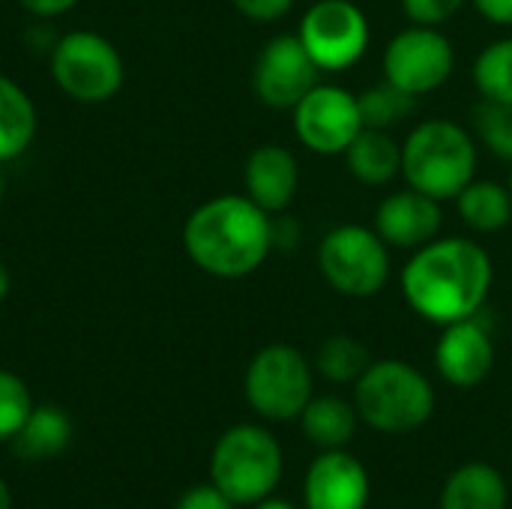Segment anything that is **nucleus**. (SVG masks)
I'll return each mask as SVG.
<instances>
[{
    "mask_svg": "<svg viewBox=\"0 0 512 509\" xmlns=\"http://www.w3.org/2000/svg\"><path fill=\"white\" fill-rule=\"evenodd\" d=\"M507 504L510 486L504 474L486 462L459 465L441 489V509H507Z\"/></svg>",
    "mask_w": 512,
    "mask_h": 509,
    "instance_id": "17",
    "label": "nucleus"
},
{
    "mask_svg": "<svg viewBox=\"0 0 512 509\" xmlns=\"http://www.w3.org/2000/svg\"><path fill=\"white\" fill-rule=\"evenodd\" d=\"M18 3L39 18H54V15H63L72 6H78V0H18Z\"/></svg>",
    "mask_w": 512,
    "mask_h": 509,
    "instance_id": "32",
    "label": "nucleus"
},
{
    "mask_svg": "<svg viewBox=\"0 0 512 509\" xmlns=\"http://www.w3.org/2000/svg\"><path fill=\"white\" fill-rule=\"evenodd\" d=\"M30 411H33V399L27 384L15 372L0 369V444L12 441L21 432Z\"/></svg>",
    "mask_w": 512,
    "mask_h": 509,
    "instance_id": "27",
    "label": "nucleus"
},
{
    "mask_svg": "<svg viewBox=\"0 0 512 509\" xmlns=\"http://www.w3.org/2000/svg\"><path fill=\"white\" fill-rule=\"evenodd\" d=\"M342 156L363 186H387L402 174V144L387 129H363Z\"/></svg>",
    "mask_w": 512,
    "mask_h": 509,
    "instance_id": "18",
    "label": "nucleus"
},
{
    "mask_svg": "<svg viewBox=\"0 0 512 509\" xmlns=\"http://www.w3.org/2000/svg\"><path fill=\"white\" fill-rule=\"evenodd\" d=\"M468 0H402V9L408 15L411 24H423V27H441L444 21H450Z\"/></svg>",
    "mask_w": 512,
    "mask_h": 509,
    "instance_id": "28",
    "label": "nucleus"
},
{
    "mask_svg": "<svg viewBox=\"0 0 512 509\" xmlns=\"http://www.w3.org/2000/svg\"><path fill=\"white\" fill-rule=\"evenodd\" d=\"M456 210L462 222L477 234H495L512 222V195L510 186H501L495 180H471L456 195Z\"/></svg>",
    "mask_w": 512,
    "mask_h": 509,
    "instance_id": "22",
    "label": "nucleus"
},
{
    "mask_svg": "<svg viewBox=\"0 0 512 509\" xmlns=\"http://www.w3.org/2000/svg\"><path fill=\"white\" fill-rule=\"evenodd\" d=\"M231 3L240 15H246L249 21H261V24L285 18L294 6V0H231Z\"/></svg>",
    "mask_w": 512,
    "mask_h": 509,
    "instance_id": "30",
    "label": "nucleus"
},
{
    "mask_svg": "<svg viewBox=\"0 0 512 509\" xmlns=\"http://www.w3.org/2000/svg\"><path fill=\"white\" fill-rule=\"evenodd\" d=\"M282 471V447L264 426H231L210 453V483L219 486L237 507H255L270 498L282 480Z\"/></svg>",
    "mask_w": 512,
    "mask_h": 509,
    "instance_id": "5",
    "label": "nucleus"
},
{
    "mask_svg": "<svg viewBox=\"0 0 512 509\" xmlns=\"http://www.w3.org/2000/svg\"><path fill=\"white\" fill-rule=\"evenodd\" d=\"M510 195H512V174H510Z\"/></svg>",
    "mask_w": 512,
    "mask_h": 509,
    "instance_id": "37",
    "label": "nucleus"
},
{
    "mask_svg": "<svg viewBox=\"0 0 512 509\" xmlns=\"http://www.w3.org/2000/svg\"><path fill=\"white\" fill-rule=\"evenodd\" d=\"M36 138V105L27 90L0 75V165L27 153Z\"/></svg>",
    "mask_w": 512,
    "mask_h": 509,
    "instance_id": "21",
    "label": "nucleus"
},
{
    "mask_svg": "<svg viewBox=\"0 0 512 509\" xmlns=\"http://www.w3.org/2000/svg\"><path fill=\"white\" fill-rule=\"evenodd\" d=\"M312 366L330 384H357L360 375L372 366V354L360 339H354L348 333H336L321 342Z\"/></svg>",
    "mask_w": 512,
    "mask_h": 509,
    "instance_id": "23",
    "label": "nucleus"
},
{
    "mask_svg": "<svg viewBox=\"0 0 512 509\" xmlns=\"http://www.w3.org/2000/svg\"><path fill=\"white\" fill-rule=\"evenodd\" d=\"M360 102V114H363V126L366 129H393L402 120H408L417 108V96L399 90L390 81H381L369 90H363L357 96Z\"/></svg>",
    "mask_w": 512,
    "mask_h": 509,
    "instance_id": "24",
    "label": "nucleus"
},
{
    "mask_svg": "<svg viewBox=\"0 0 512 509\" xmlns=\"http://www.w3.org/2000/svg\"><path fill=\"white\" fill-rule=\"evenodd\" d=\"M0 509H12V492H9L6 480H0Z\"/></svg>",
    "mask_w": 512,
    "mask_h": 509,
    "instance_id": "35",
    "label": "nucleus"
},
{
    "mask_svg": "<svg viewBox=\"0 0 512 509\" xmlns=\"http://www.w3.org/2000/svg\"><path fill=\"white\" fill-rule=\"evenodd\" d=\"M474 84L483 99L512 102V36L489 42L474 60Z\"/></svg>",
    "mask_w": 512,
    "mask_h": 509,
    "instance_id": "25",
    "label": "nucleus"
},
{
    "mask_svg": "<svg viewBox=\"0 0 512 509\" xmlns=\"http://www.w3.org/2000/svg\"><path fill=\"white\" fill-rule=\"evenodd\" d=\"M318 270L342 297H375L390 282V246L375 228L339 225L318 246Z\"/></svg>",
    "mask_w": 512,
    "mask_h": 509,
    "instance_id": "7",
    "label": "nucleus"
},
{
    "mask_svg": "<svg viewBox=\"0 0 512 509\" xmlns=\"http://www.w3.org/2000/svg\"><path fill=\"white\" fill-rule=\"evenodd\" d=\"M357 423L360 414L354 402H345L342 396H312L300 414L303 435L318 450H345L357 432Z\"/></svg>",
    "mask_w": 512,
    "mask_h": 509,
    "instance_id": "20",
    "label": "nucleus"
},
{
    "mask_svg": "<svg viewBox=\"0 0 512 509\" xmlns=\"http://www.w3.org/2000/svg\"><path fill=\"white\" fill-rule=\"evenodd\" d=\"M474 129L498 159L512 162V102L480 99L474 108Z\"/></svg>",
    "mask_w": 512,
    "mask_h": 509,
    "instance_id": "26",
    "label": "nucleus"
},
{
    "mask_svg": "<svg viewBox=\"0 0 512 509\" xmlns=\"http://www.w3.org/2000/svg\"><path fill=\"white\" fill-rule=\"evenodd\" d=\"M177 509H237V504L213 483H201V486H192L180 495Z\"/></svg>",
    "mask_w": 512,
    "mask_h": 509,
    "instance_id": "29",
    "label": "nucleus"
},
{
    "mask_svg": "<svg viewBox=\"0 0 512 509\" xmlns=\"http://www.w3.org/2000/svg\"><path fill=\"white\" fill-rule=\"evenodd\" d=\"M249 408L273 423L300 420L312 393V363L294 345L276 342L261 348L243 378Z\"/></svg>",
    "mask_w": 512,
    "mask_h": 509,
    "instance_id": "8",
    "label": "nucleus"
},
{
    "mask_svg": "<svg viewBox=\"0 0 512 509\" xmlns=\"http://www.w3.org/2000/svg\"><path fill=\"white\" fill-rule=\"evenodd\" d=\"M300 42L321 72H342L363 60L372 30L366 12L354 0H318L297 27Z\"/></svg>",
    "mask_w": 512,
    "mask_h": 509,
    "instance_id": "9",
    "label": "nucleus"
},
{
    "mask_svg": "<svg viewBox=\"0 0 512 509\" xmlns=\"http://www.w3.org/2000/svg\"><path fill=\"white\" fill-rule=\"evenodd\" d=\"M441 201L417 192V189H399L387 195L375 210V231L390 249L414 252L435 237H441Z\"/></svg>",
    "mask_w": 512,
    "mask_h": 509,
    "instance_id": "15",
    "label": "nucleus"
},
{
    "mask_svg": "<svg viewBox=\"0 0 512 509\" xmlns=\"http://www.w3.org/2000/svg\"><path fill=\"white\" fill-rule=\"evenodd\" d=\"M189 261L216 279L252 276L273 252V219L249 195H216L183 225Z\"/></svg>",
    "mask_w": 512,
    "mask_h": 509,
    "instance_id": "2",
    "label": "nucleus"
},
{
    "mask_svg": "<svg viewBox=\"0 0 512 509\" xmlns=\"http://www.w3.org/2000/svg\"><path fill=\"white\" fill-rule=\"evenodd\" d=\"M492 282V255L468 237H435L414 249L399 276L411 312L438 327L480 315Z\"/></svg>",
    "mask_w": 512,
    "mask_h": 509,
    "instance_id": "1",
    "label": "nucleus"
},
{
    "mask_svg": "<svg viewBox=\"0 0 512 509\" xmlns=\"http://www.w3.org/2000/svg\"><path fill=\"white\" fill-rule=\"evenodd\" d=\"M402 177L435 201H456L477 177V144L456 120H423L402 141Z\"/></svg>",
    "mask_w": 512,
    "mask_h": 509,
    "instance_id": "3",
    "label": "nucleus"
},
{
    "mask_svg": "<svg viewBox=\"0 0 512 509\" xmlns=\"http://www.w3.org/2000/svg\"><path fill=\"white\" fill-rule=\"evenodd\" d=\"M369 495V474L348 450H321L303 480L306 509H366Z\"/></svg>",
    "mask_w": 512,
    "mask_h": 509,
    "instance_id": "13",
    "label": "nucleus"
},
{
    "mask_svg": "<svg viewBox=\"0 0 512 509\" xmlns=\"http://www.w3.org/2000/svg\"><path fill=\"white\" fill-rule=\"evenodd\" d=\"M243 186L246 195L273 213H282L285 207H291L297 186H300V165L297 156L282 147V144H258L243 165Z\"/></svg>",
    "mask_w": 512,
    "mask_h": 509,
    "instance_id": "16",
    "label": "nucleus"
},
{
    "mask_svg": "<svg viewBox=\"0 0 512 509\" xmlns=\"http://www.w3.org/2000/svg\"><path fill=\"white\" fill-rule=\"evenodd\" d=\"M9 288H12V276H9V267L0 261V303L9 297Z\"/></svg>",
    "mask_w": 512,
    "mask_h": 509,
    "instance_id": "34",
    "label": "nucleus"
},
{
    "mask_svg": "<svg viewBox=\"0 0 512 509\" xmlns=\"http://www.w3.org/2000/svg\"><path fill=\"white\" fill-rule=\"evenodd\" d=\"M255 509H297V507H294L291 501H282V498H273V495H270V498L258 501V504H255Z\"/></svg>",
    "mask_w": 512,
    "mask_h": 509,
    "instance_id": "33",
    "label": "nucleus"
},
{
    "mask_svg": "<svg viewBox=\"0 0 512 509\" xmlns=\"http://www.w3.org/2000/svg\"><path fill=\"white\" fill-rule=\"evenodd\" d=\"M477 12L492 24H512V0H471Z\"/></svg>",
    "mask_w": 512,
    "mask_h": 509,
    "instance_id": "31",
    "label": "nucleus"
},
{
    "mask_svg": "<svg viewBox=\"0 0 512 509\" xmlns=\"http://www.w3.org/2000/svg\"><path fill=\"white\" fill-rule=\"evenodd\" d=\"M291 114L297 141L318 156H342L366 129L357 93L339 84H315Z\"/></svg>",
    "mask_w": 512,
    "mask_h": 509,
    "instance_id": "11",
    "label": "nucleus"
},
{
    "mask_svg": "<svg viewBox=\"0 0 512 509\" xmlns=\"http://www.w3.org/2000/svg\"><path fill=\"white\" fill-rule=\"evenodd\" d=\"M495 366V342L480 315L447 324L435 345V369L453 387L471 390L489 378Z\"/></svg>",
    "mask_w": 512,
    "mask_h": 509,
    "instance_id": "14",
    "label": "nucleus"
},
{
    "mask_svg": "<svg viewBox=\"0 0 512 509\" xmlns=\"http://www.w3.org/2000/svg\"><path fill=\"white\" fill-rule=\"evenodd\" d=\"M321 69L309 57L306 45L300 42L297 33H282L273 36L252 69V87L255 96L276 111H294V105L315 87Z\"/></svg>",
    "mask_w": 512,
    "mask_h": 509,
    "instance_id": "12",
    "label": "nucleus"
},
{
    "mask_svg": "<svg viewBox=\"0 0 512 509\" xmlns=\"http://www.w3.org/2000/svg\"><path fill=\"white\" fill-rule=\"evenodd\" d=\"M354 408L360 423L381 435H411L432 420L435 390L405 360H372L354 384Z\"/></svg>",
    "mask_w": 512,
    "mask_h": 509,
    "instance_id": "4",
    "label": "nucleus"
},
{
    "mask_svg": "<svg viewBox=\"0 0 512 509\" xmlns=\"http://www.w3.org/2000/svg\"><path fill=\"white\" fill-rule=\"evenodd\" d=\"M3 195H6V177H3V171H0V201H3Z\"/></svg>",
    "mask_w": 512,
    "mask_h": 509,
    "instance_id": "36",
    "label": "nucleus"
},
{
    "mask_svg": "<svg viewBox=\"0 0 512 509\" xmlns=\"http://www.w3.org/2000/svg\"><path fill=\"white\" fill-rule=\"evenodd\" d=\"M381 69L384 81L420 99L450 81L456 69V51L438 27L411 24L387 42Z\"/></svg>",
    "mask_w": 512,
    "mask_h": 509,
    "instance_id": "10",
    "label": "nucleus"
},
{
    "mask_svg": "<svg viewBox=\"0 0 512 509\" xmlns=\"http://www.w3.org/2000/svg\"><path fill=\"white\" fill-rule=\"evenodd\" d=\"M69 441H72L69 414L57 405H33L21 432L9 444H12V453L18 459L39 462V459L60 456L69 447Z\"/></svg>",
    "mask_w": 512,
    "mask_h": 509,
    "instance_id": "19",
    "label": "nucleus"
},
{
    "mask_svg": "<svg viewBox=\"0 0 512 509\" xmlns=\"http://www.w3.org/2000/svg\"><path fill=\"white\" fill-rule=\"evenodd\" d=\"M54 84L81 105H102L123 87L126 66L111 39L93 30H72L51 48Z\"/></svg>",
    "mask_w": 512,
    "mask_h": 509,
    "instance_id": "6",
    "label": "nucleus"
}]
</instances>
